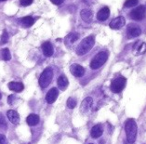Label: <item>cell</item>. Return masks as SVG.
Listing matches in <instances>:
<instances>
[{
	"instance_id": "obj_1",
	"label": "cell",
	"mask_w": 146,
	"mask_h": 144,
	"mask_svg": "<svg viewBox=\"0 0 146 144\" xmlns=\"http://www.w3.org/2000/svg\"><path fill=\"white\" fill-rule=\"evenodd\" d=\"M125 131L127 142L132 144L137 138V124L134 119H127L125 123Z\"/></svg>"
},
{
	"instance_id": "obj_2",
	"label": "cell",
	"mask_w": 146,
	"mask_h": 144,
	"mask_svg": "<svg viewBox=\"0 0 146 144\" xmlns=\"http://www.w3.org/2000/svg\"><path fill=\"white\" fill-rule=\"evenodd\" d=\"M95 44V35H90L80 42L76 48V54L78 56H83L87 54L90 50L93 48Z\"/></svg>"
},
{
	"instance_id": "obj_3",
	"label": "cell",
	"mask_w": 146,
	"mask_h": 144,
	"mask_svg": "<svg viewBox=\"0 0 146 144\" xmlns=\"http://www.w3.org/2000/svg\"><path fill=\"white\" fill-rule=\"evenodd\" d=\"M108 58H109L108 51H106V50L100 51L97 55L92 59L91 62H90V68L92 70H97L99 68H101L103 64L107 62Z\"/></svg>"
},
{
	"instance_id": "obj_4",
	"label": "cell",
	"mask_w": 146,
	"mask_h": 144,
	"mask_svg": "<svg viewBox=\"0 0 146 144\" xmlns=\"http://www.w3.org/2000/svg\"><path fill=\"white\" fill-rule=\"evenodd\" d=\"M53 78V70L50 67H48L42 72V74L39 77V85L42 88H46L50 84Z\"/></svg>"
},
{
	"instance_id": "obj_5",
	"label": "cell",
	"mask_w": 146,
	"mask_h": 144,
	"mask_svg": "<svg viewBox=\"0 0 146 144\" xmlns=\"http://www.w3.org/2000/svg\"><path fill=\"white\" fill-rule=\"evenodd\" d=\"M126 83H127V79L125 77L123 76L116 77L112 81L110 88H111V90L113 93H120L124 89L125 86H126Z\"/></svg>"
},
{
	"instance_id": "obj_6",
	"label": "cell",
	"mask_w": 146,
	"mask_h": 144,
	"mask_svg": "<svg viewBox=\"0 0 146 144\" xmlns=\"http://www.w3.org/2000/svg\"><path fill=\"white\" fill-rule=\"evenodd\" d=\"M146 9L144 6H139L129 13V17L134 21H141L145 17Z\"/></svg>"
},
{
	"instance_id": "obj_7",
	"label": "cell",
	"mask_w": 146,
	"mask_h": 144,
	"mask_svg": "<svg viewBox=\"0 0 146 144\" xmlns=\"http://www.w3.org/2000/svg\"><path fill=\"white\" fill-rule=\"evenodd\" d=\"M125 24H126V19L123 16H119L113 19L111 23H110L109 26L113 30H118V29L122 28Z\"/></svg>"
},
{
	"instance_id": "obj_8",
	"label": "cell",
	"mask_w": 146,
	"mask_h": 144,
	"mask_svg": "<svg viewBox=\"0 0 146 144\" xmlns=\"http://www.w3.org/2000/svg\"><path fill=\"white\" fill-rule=\"evenodd\" d=\"M92 106H93V100H92L91 97H88L82 102L80 111L83 113H88L91 110Z\"/></svg>"
},
{
	"instance_id": "obj_9",
	"label": "cell",
	"mask_w": 146,
	"mask_h": 144,
	"mask_svg": "<svg viewBox=\"0 0 146 144\" xmlns=\"http://www.w3.org/2000/svg\"><path fill=\"white\" fill-rule=\"evenodd\" d=\"M70 72L74 76L82 77L85 74V69L79 64H72L70 66Z\"/></svg>"
},
{
	"instance_id": "obj_10",
	"label": "cell",
	"mask_w": 146,
	"mask_h": 144,
	"mask_svg": "<svg viewBox=\"0 0 146 144\" xmlns=\"http://www.w3.org/2000/svg\"><path fill=\"white\" fill-rule=\"evenodd\" d=\"M59 96V91H58V88H52L50 90H49L47 95H46V100L48 104H52L53 102H55L58 98Z\"/></svg>"
},
{
	"instance_id": "obj_11",
	"label": "cell",
	"mask_w": 146,
	"mask_h": 144,
	"mask_svg": "<svg viewBox=\"0 0 146 144\" xmlns=\"http://www.w3.org/2000/svg\"><path fill=\"white\" fill-rule=\"evenodd\" d=\"M127 36L129 38H136L138 36H140L141 34V30L140 27L137 26H132V27H129L127 31Z\"/></svg>"
},
{
	"instance_id": "obj_12",
	"label": "cell",
	"mask_w": 146,
	"mask_h": 144,
	"mask_svg": "<svg viewBox=\"0 0 146 144\" xmlns=\"http://www.w3.org/2000/svg\"><path fill=\"white\" fill-rule=\"evenodd\" d=\"M7 116H8L9 120L11 122L13 125H18L20 123V116L19 113L14 110H9L7 113Z\"/></svg>"
},
{
	"instance_id": "obj_13",
	"label": "cell",
	"mask_w": 146,
	"mask_h": 144,
	"mask_svg": "<svg viewBox=\"0 0 146 144\" xmlns=\"http://www.w3.org/2000/svg\"><path fill=\"white\" fill-rule=\"evenodd\" d=\"M8 86L10 90L15 91V92H22L24 89V86L22 82H16V81L9 82Z\"/></svg>"
},
{
	"instance_id": "obj_14",
	"label": "cell",
	"mask_w": 146,
	"mask_h": 144,
	"mask_svg": "<svg viewBox=\"0 0 146 144\" xmlns=\"http://www.w3.org/2000/svg\"><path fill=\"white\" fill-rule=\"evenodd\" d=\"M102 133H103V127H102V125L98 124V125H94L93 127H92L90 134H91V137L93 139H98V138H100V137L102 135Z\"/></svg>"
},
{
	"instance_id": "obj_15",
	"label": "cell",
	"mask_w": 146,
	"mask_h": 144,
	"mask_svg": "<svg viewBox=\"0 0 146 144\" xmlns=\"http://www.w3.org/2000/svg\"><path fill=\"white\" fill-rule=\"evenodd\" d=\"M110 16V9L107 7H104L101 10H99V12L97 14V19L101 21H104L109 18Z\"/></svg>"
},
{
	"instance_id": "obj_16",
	"label": "cell",
	"mask_w": 146,
	"mask_h": 144,
	"mask_svg": "<svg viewBox=\"0 0 146 144\" xmlns=\"http://www.w3.org/2000/svg\"><path fill=\"white\" fill-rule=\"evenodd\" d=\"M42 50H43V54L46 57H50L53 55L54 49H53V46L50 42H45L42 45Z\"/></svg>"
},
{
	"instance_id": "obj_17",
	"label": "cell",
	"mask_w": 146,
	"mask_h": 144,
	"mask_svg": "<svg viewBox=\"0 0 146 144\" xmlns=\"http://www.w3.org/2000/svg\"><path fill=\"white\" fill-rule=\"evenodd\" d=\"M80 16H81V19L84 21H86V23H90L92 21V17H93V13H92L90 9H85L81 10Z\"/></svg>"
},
{
	"instance_id": "obj_18",
	"label": "cell",
	"mask_w": 146,
	"mask_h": 144,
	"mask_svg": "<svg viewBox=\"0 0 146 144\" xmlns=\"http://www.w3.org/2000/svg\"><path fill=\"white\" fill-rule=\"evenodd\" d=\"M78 38H79V35L77 33H71L64 38V43L67 46H69L73 45L74 42H76Z\"/></svg>"
},
{
	"instance_id": "obj_19",
	"label": "cell",
	"mask_w": 146,
	"mask_h": 144,
	"mask_svg": "<svg viewBox=\"0 0 146 144\" xmlns=\"http://www.w3.org/2000/svg\"><path fill=\"white\" fill-rule=\"evenodd\" d=\"M57 84H58V86L62 89V90H65L67 88V86H68V79L65 76L64 74H62L58 78V80H57Z\"/></svg>"
},
{
	"instance_id": "obj_20",
	"label": "cell",
	"mask_w": 146,
	"mask_h": 144,
	"mask_svg": "<svg viewBox=\"0 0 146 144\" xmlns=\"http://www.w3.org/2000/svg\"><path fill=\"white\" fill-rule=\"evenodd\" d=\"M39 116L37 114H34L32 113L30 115H28V117L26 118V122L27 124L31 125V127H34V125H36L39 123Z\"/></svg>"
},
{
	"instance_id": "obj_21",
	"label": "cell",
	"mask_w": 146,
	"mask_h": 144,
	"mask_svg": "<svg viewBox=\"0 0 146 144\" xmlns=\"http://www.w3.org/2000/svg\"><path fill=\"white\" fill-rule=\"evenodd\" d=\"M21 23L24 27H31L35 23V19L32 16H26L21 19Z\"/></svg>"
},
{
	"instance_id": "obj_22",
	"label": "cell",
	"mask_w": 146,
	"mask_h": 144,
	"mask_svg": "<svg viewBox=\"0 0 146 144\" xmlns=\"http://www.w3.org/2000/svg\"><path fill=\"white\" fill-rule=\"evenodd\" d=\"M0 54H1V59L3 60H6V62H8V60H9L10 59H11V54H10L9 48H3V49H1Z\"/></svg>"
},
{
	"instance_id": "obj_23",
	"label": "cell",
	"mask_w": 146,
	"mask_h": 144,
	"mask_svg": "<svg viewBox=\"0 0 146 144\" xmlns=\"http://www.w3.org/2000/svg\"><path fill=\"white\" fill-rule=\"evenodd\" d=\"M67 107L69 108V109H74V108H76V104H77V102H76V99L74 98V97H71L68 100H67Z\"/></svg>"
},
{
	"instance_id": "obj_24",
	"label": "cell",
	"mask_w": 146,
	"mask_h": 144,
	"mask_svg": "<svg viewBox=\"0 0 146 144\" xmlns=\"http://www.w3.org/2000/svg\"><path fill=\"white\" fill-rule=\"evenodd\" d=\"M138 3H139V0H127V1L125 2L124 7L125 8H133V7L138 6Z\"/></svg>"
},
{
	"instance_id": "obj_25",
	"label": "cell",
	"mask_w": 146,
	"mask_h": 144,
	"mask_svg": "<svg viewBox=\"0 0 146 144\" xmlns=\"http://www.w3.org/2000/svg\"><path fill=\"white\" fill-rule=\"evenodd\" d=\"M7 127H8V125H7V122L5 120L4 116H3L2 114H0V129H1V130H6Z\"/></svg>"
},
{
	"instance_id": "obj_26",
	"label": "cell",
	"mask_w": 146,
	"mask_h": 144,
	"mask_svg": "<svg viewBox=\"0 0 146 144\" xmlns=\"http://www.w3.org/2000/svg\"><path fill=\"white\" fill-rule=\"evenodd\" d=\"M8 41H9V34H8V32L5 30L4 32H3V35H2L1 41H0V43H1V45H4Z\"/></svg>"
},
{
	"instance_id": "obj_27",
	"label": "cell",
	"mask_w": 146,
	"mask_h": 144,
	"mask_svg": "<svg viewBox=\"0 0 146 144\" xmlns=\"http://www.w3.org/2000/svg\"><path fill=\"white\" fill-rule=\"evenodd\" d=\"M146 51V43H141V45L139 46L137 49L138 54H143Z\"/></svg>"
},
{
	"instance_id": "obj_28",
	"label": "cell",
	"mask_w": 146,
	"mask_h": 144,
	"mask_svg": "<svg viewBox=\"0 0 146 144\" xmlns=\"http://www.w3.org/2000/svg\"><path fill=\"white\" fill-rule=\"evenodd\" d=\"M33 1L34 0H20V4L23 7H26V6H30L33 3Z\"/></svg>"
},
{
	"instance_id": "obj_29",
	"label": "cell",
	"mask_w": 146,
	"mask_h": 144,
	"mask_svg": "<svg viewBox=\"0 0 146 144\" xmlns=\"http://www.w3.org/2000/svg\"><path fill=\"white\" fill-rule=\"evenodd\" d=\"M0 144H8L7 138L3 134H0Z\"/></svg>"
},
{
	"instance_id": "obj_30",
	"label": "cell",
	"mask_w": 146,
	"mask_h": 144,
	"mask_svg": "<svg viewBox=\"0 0 146 144\" xmlns=\"http://www.w3.org/2000/svg\"><path fill=\"white\" fill-rule=\"evenodd\" d=\"M15 99H16V96L15 95H10V96H9V98H8V102H9V104H10V105H11V104H13Z\"/></svg>"
},
{
	"instance_id": "obj_31",
	"label": "cell",
	"mask_w": 146,
	"mask_h": 144,
	"mask_svg": "<svg viewBox=\"0 0 146 144\" xmlns=\"http://www.w3.org/2000/svg\"><path fill=\"white\" fill-rule=\"evenodd\" d=\"M50 1L55 5H60V4H62V3L64 2V0H50Z\"/></svg>"
},
{
	"instance_id": "obj_32",
	"label": "cell",
	"mask_w": 146,
	"mask_h": 144,
	"mask_svg": "<svg viewBox=\"0 0 146 144\" xmlns=\"http://www.w3.org/2000/svg\"><path fill=\"white\" fill-rule=\"evenodd\" d=\"M1 98H2V93L0 92V100H1Z\"/></svg>"
},
{
	"instance_id": "obj_33",
	"label": "cell",
	"mask_w": 146,
	"mask_h": 144,
	"mask_svg": "<svg viewBox=\"0 0 146 144\" xmlns=\"http://www.w3.org/2000/svg\"><path fill=\"white\" fill-rule=\"evenodd\" d=\"M3 1H7V0H0V2H3Z\"/></svg>"
},
{
	"instance_id": "obj_34",
	"label": "cell",
	"mask_w": 146,
	"mask_h": 144,
	"mask_svg": "<svg viewBox=\"0 0 146 144\" xmlns=\"http://www.w3.org/2000/svg\"><path fill=\"white\" fill-rule=\"evenodd\" d=\"M90 144H93V143H90Z\"/></svg>"
},
{
	"instance_id": "obj_35",
	"label": "cell",
	"mask_w": 146,
	"mask_h": 144,
	"mask_svg": "<svg viewBox=\"0 0 146 144\" xmlns=\"http://www.w3.org/2000/svg\"><path fill=\"white\" fill-rule=\"evenodd\" d=\"M125 144H127V143H125Z\"/></svg>"
}]
</instances>
